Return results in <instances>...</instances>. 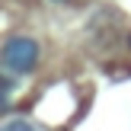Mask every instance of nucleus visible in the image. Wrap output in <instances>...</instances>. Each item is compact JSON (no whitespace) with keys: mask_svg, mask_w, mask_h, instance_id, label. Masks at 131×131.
Wrapping results in <instances>:
<instances>
[{"mask_svg":"<svg viewBox=\"0 0 131 131\" xmlns=\"http://www.w3.org/2000/svg\"><path fill=\"white\" fill-rule=\"evenodd\" d=\"M54 3H67V0H54Z\"/></svg>","mask_w":131,"mask_h":131,"instance_id":"obj_3","label":"nucleus"},{"mask_svg":"<svg viewBox=\"0 0 131 131\" xmlns=\"http://www.w3.org/2000/svg\"><path fill=\"white\" fill-rule=\"evenodd\" d=\"M0 131H42V128L32 125V122H26V118H6Z\"/></svg>","mask_w":131,"mask_h":131,"instance_id":"obj_2","label":"nucleus"},{"mask_svg":"<svg viewBox=\"0 0 131 131\" xmlns=\"http://www.w3.org/2000/svg\"><path fill=\"white\" fill-rule=\"evenodd\" d=\"M0 64L13 77L35 70V64H38V42L29 38V35H10L3 42V51H0Z\"/></svg>","mask_w":131,"mask_h":131,"instance_id":"obj_1","label":"nucleus"}]
</instances>
